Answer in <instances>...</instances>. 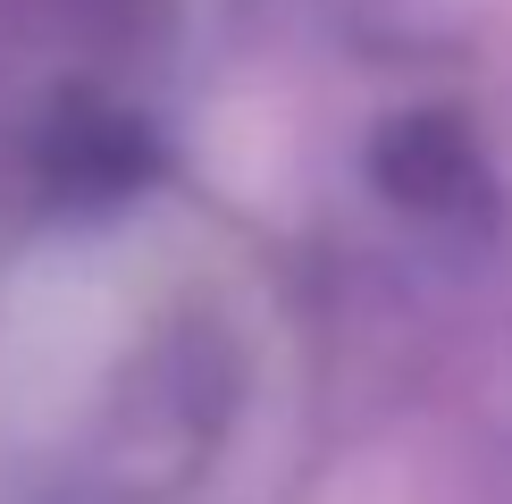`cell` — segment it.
Segmentation results:
<instances>
[{"label":"cell","instance_id":"6da1fadb","mask_svg":"<svg viewBox=\"0 0 512 504\" xmlns=\"http://www.w3.org/2000/svg\"><path fill=\"white\" fill-rule=\"evenodd\" d=\"M378 177L395 185V202L412 210H462L479 194V160L462 143L454 118H403L387 143H378Z\"/></svg>","mask_w":512,"mask_h":504}]
</instances>
